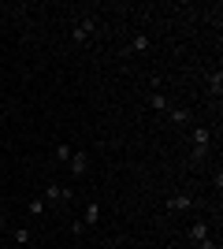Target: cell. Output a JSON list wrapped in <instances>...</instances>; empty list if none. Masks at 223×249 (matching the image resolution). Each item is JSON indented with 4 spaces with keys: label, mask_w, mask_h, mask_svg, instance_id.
I'll use <instances>...</instances> for the list:
<instances>
[{
    "label": "cell",
    "mask_w": 223,
    "mask_h": 249,
    "mask_svg": "<svg viewBox=\"0 0 223 249\" xmlns=\"http://www.w3.org/2000/svg\"><path fill=\"white\" fill-rule=\"evenodd\" d=\"M212 153V126H193L190 130V160H205V156Z\"/></svg>",
    "instance_id": "6da1fadb"
},
{
    "label": "cell",
    "mask_w": 223,
    "mask_h": 249,
    "mask_svg": "<svg viewBox=\"0 0 223 249\" xmlns=\"http://www.w3.org/2000/svg\"><path fill=\"white\" fill-rule=\"evenodd\" d=\"M93 34H97V19H82V22L71 30V41H74V45H89V37H93Z\"/></svg>",
    "instance_id": "7a4b0ae2"
},
{
    "label": "cell",
    "mask_w": 223,
    "mask_h": 249,
    "mask_svg": "<svg viewBox=\"0 0 223 249\" xmlns=\"http://www.w3.org/2000/svg\"><path fill=\"white\" fill-rule=\"evenodd\" d=\"M186 238L197 242V246H201V242H208V238H212V223H208V219H197V223H190V227H186Z\"/></svg>",
    "instance_id": "3957f363"
},
{
    "label": "cell",
    "mask_w": 223,
    "mask_h": 249,
    "mask_svg": "<svg viewBox=\"0 0 223 249\" xmlns=\"http://www.w3.org/2000/svg\"><path fill=\"white\" fill-rule=\"evenodd\" d=\"M41 197L49 201V205H56V201H67V205H71V201H74V190H64V186H60V182H49Z\"/></svg>",
    "instance_id": "277c9868"
},
{
    "label": "cell",
    "mask_w": 223,
    "mask_h": 249,
    "mask_svg": "<svg viewBox=\"0 0 223 249\" xmlns=\"http://www.w3.org/2000/svg\"><path fill=\"white\" fill-rule=\"evenodd\" d=\"M186 208H193L190 194H171V197L164 201V212H186Z\"/></svg>",
    "instance_id": "5b68a950"
},
{
    "label": "cell",
    "mask_w": 223,
    "mask_h": 249,
    "mask_svg": "<svg viewBox=\"0 0 223 249\" xmlns=\"http://www.w3.org/2000/svg\"><path fill=\"white\" fill-rule=\"evenodd\" d=\"M67 167H71V178H82L86 171H89V156H86V153H74L71 160H67Z\"/></svg>",
    "instance_id": "8992f818"
},
{
    "label": "cell",
    "mask_w": 223,
    "mask_h": 249,
    "mask_svg": "<svg viewBox=\"0 0 223 249\" xmlns=\"http://www.w3.org/2000/svg\"><path fill=\"white\" fill-rule=\"evenodd\" d=\"M168 119H171L175 126H186V123H193V112H190V108H179V104H171V108H168Z\"/></svg>",
    "instance_id": "52a82bcc"
},
{
    "label": "cell",
    "mask_w": 223,
    "mask_h": 249,
    "mask_svg": "<svg viewBox=\"0 0 223 249\" xmlns=\"http://www.w3.org/2000/svg\"><path fill=\"white\" fill-rule=\"evenodd\" d=\"M205 82H208V93L220 101V97H223V71H220V67H216V71H208V78H205Z\"/></svg>",
    "instance_id": "ba28073f"
},
{
    "label": "cell",
    "mask_w": 223,
    "mask_h": 249,
    "mask_svg": "<svg viewBox=\"0 0 223 249\" xmlns=\"http://www.w3.org/2000/svg\"><path fill=\"white\" fill-rule=\"evenodd\" d=\"M97 219H101V205H97V201H86L82 223H86V227H97Z\"/></svg>",
    "instance_id": "9c48e42d"
},
{
    "label": "cell",
    "mask_w": 223,
    "mask_h": 249,
    "mask_svg": "<svg viewBox=\"0 0 223 249\" xmlns=\"http://www.w3.org/2000/svg\"><path fill=\"white\" fill-rule=\"evenodd\" d=\"M26 212H30V216H45V212H49V201L45 197H30L26 201Z\"/></svg>",
    "instance_id": "30bf717a"
},
{
    "label": "cell",
    "mask_w": 223,
    "mask_h": 249,
    "mask_svg": "<svg viewBox=\"0 0 223 249\" xmlns=\"http://www.w3.org/2000/svg\"><path fill=\"white\" fill-rule=\"evenodd\" d=\"M149 108H153V112H168V108H171V101H168V97H164V93L156 89V93L149 97Z\"/></svg>",
    "instance_id": "8fae6325"
},
{
    "label": "cell",
    "mask_w": 223,
    "mask_h": 249,
    "mask_svg": "<svg viewBox=\"0 0 223 249\" xmlns=\"http://www.w3.org/2000/svg\"><path fill=\"white\" fill-rule=\"evenodd\" d=\"M11 242H15V246H26V242H30V227H15L11 231Z\"/></svg>",
    "instance_id": "7c38bea8"
},
{
    "label": "cell",
    "mask_w": 223,
    "mask_h": 249,
    "mask_svg": "<svg viewBox=\"0 0 223 249\" xmlns=\"http://www.w3.org/2000/svg\"><path fill=\"white\" fill-rule=\"evenodd\" d=\"M149 49V37L145 34H134V37H130V52H145Z\"/></svg>",
    "instance_id": "4fadbf2b"
},
{
    "label": "cell",
    "mask_w": 223,
    "mask_h": 249,
    "mask_svg": "<svg viewBox=\"0 0 223 249\" xmlns=\"http://www.w3.org/2000/svg\"><path fill=\"white\" fill-rule=\"evenodd\" d=\"M71 156H74V149L67 145V142H60V145H56V160H64V164H67Z\"/></svg>",
    "instance_id": "5bb4252c"
},
{
    "label": "cell",
    "mask_w": 223,
    "mask_h": 249,
    "mask_svg": "<svg viewBox=\"0 0 223 249\" xmlns=\"http://www.w3.org/2000/svg\"><path fill=\"white\" fill-rule=\"evenodd\" d=\"M197 249H216V242L208 238V242H201V246H197Z\"/></svg>",
    "instance_id": "9a60e30c"
},
{
    "label": "cell",
    "mask_w": 223,
    "mask_h": 249,
    "mask_svg": "<svg viewBox=\"0 0 223 249\" xmlns=\"http://www.w3.org/2000/svg\"><path fill=\"white\" fill-rule=\"evenodd\" d=\"M4 227H8V219H4V216H0V234H4Z\"/></svg>",
    "instance_id": "2e32d148"
},
{
    "label": "cell",
    "mask_w": 223,
    "mask_h": 249,
    "mask_svg": "<svg viewBox=\"0 0 223 249\" xmlns=\"http://www.w3.org/2000/svg\"><path fill=\"white\" fill-rule=\"evenodd\" d=\"M0 197H4V186H0Z\"/></svg>",
    "instance_id": "e0dca14e"
}]
</instances>
